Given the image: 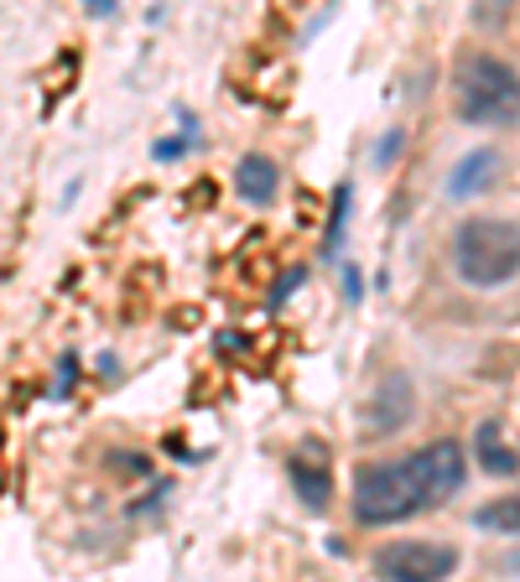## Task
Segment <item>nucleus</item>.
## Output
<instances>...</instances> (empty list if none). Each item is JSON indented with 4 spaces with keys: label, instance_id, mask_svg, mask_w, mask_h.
Returning <instances> with one entry per match:
<instances>
[{
    "label": "nucleus",
    "instance_id": "1",
    "mask_svg": "<svg viewBox=\"0 0 520 582\" xmlns=\"http://www.w3.org/2000/svg\"><path fill=\"white\" fill-rule=\"evenodd\" d=\"M468 483V453L453 437H438L391 463H370L354 473L349 510L360 525H400L411 515L442 510Z\"/></svg>",
    "mask_w": 520,
    "mask_h": 582
},
{
    "label": "nucleus",
    "instance_id": "2",
    "mask_svg": "<svg viewBox=\"0 0 520 582\" xmlns=\"http://www.w3.org/2000/svg\"><path fill=\"white\" fill-rule=\"evenodd\" d=\"M453 271L474 292H495L520 276V224L516 219H463L453 229Z\"/></svg>",
    "mask_w": 520,
    "mask_h": 582
},
{
    "label": "nucleus",
    "instance_id": "3",
    "mask_svg": "<svg viewBox=\"0 0 520 582\" xmlns=\"http://www.w3.org/2000/svg\"><path fill=\"white\" fill-rule=\"evenodd\" d=\"M453 104L468 125H520V73L495 53H468L453 68Z\"/></svg>",
    "mask_w": 520,
    "mask_h": 582
},
{
    "label": "nucleus",
    "instance_id": "4",
    "mask_svg": "<svg viewBox=\"0 0 520 582\" xmlns=\"http://www.w3.org/2000/svg\"><path fill=\"white\" fill-rule=\"evenodd\" d=\"M385 582H448L459 572V546L448 541H391L375 551Z\"/></svg>",
    "mask_w": 520,
    "mask_h": 582
},
{
    "label": "nucleus",
    "instance_id": "5",
    "mask_svg": "<svg viewBox=\"0 0 520 582\" xmlns=\"http://www.w3.org/2000/svg\"><path fill=\"white\" fill-rule=\"evenodd\" d=\"M411 416H417V385H411L406 369H391V375L375 385L370 406H364V432H370V437H396Z\"/></svg>",
    "mask_w": 520,
    "mask_h": 582
},
{
    "label": "nucleus",
    "instance_id": "6",
    "mask_svg": "<svg viewBox=\"0 0 520 582\" xmlns=\"http://www.w3.org/2000/svg\"><path fill=\"white\" fill-rule=\"evenodd\" d=\"M500 172H505L500 151H495V146H474V151L459 157V167H453V178H448V198H459V203L479 198V193H489V187L500 182Z\"/></svg>",
    "mask_w": 520,
    "mask_h": 582
},
{
    "label": "nucleus",
    "instance_id": "7",
    "mask_svg": "<svg viewBox=\"0 0 520 582\" xmlns=\"http://www.w3.org/2000/svg\"><path fill=\"white\" fill-rule=\"evenodd\" d=\"M235 193H240L245 203H256V208H271L281 193V167L271 157H260V151L240 157V167H235Z\"/></svg>",
    "mask_w": 520,
    "mask_h": 582
},
{
    "label": "nucleus",
    "instance_id": "8",
    "mask_svg": "<svg viewBox=\"0 0 520 582\" xmlns=\"http://www.w3.org/2000/svg\"><path fill=\"white\" fill-rule=\"evenodd\" d=\"M474 453H479V468L484 473H495V479H516L520 473V453L505 442L500 422H479V432H474Z\"/></svg>",
    "mask_w": 520,
    "mask_h": 582
},
{
    "label": "nucleus",
    "instance_id": "9",
    "mask_svg": "<svg viewBox=\"0 0 520 582\" xmlns=\"http://www.w3.org/2000/svg\"><path fill=\"white\" fill-rule=\"evenodd\" d=\"M286 473H292V489L302 494L307 510H328V500H334V473L328 468H318V463H307V458H292Z\"/></svg>",
    "mask_w": 520,
    "mask_h": 582
},
{
    "label": "nucleus",
    "instance_id": "10",
    "mask_svg": "<svg viewBox=\"0 0 520 582\" xmlns=\"http://www.w3.org/2000/svg\"><path fill=\"white\" fill-rule=\"evenodd\" d=\"M474 525H479V530H500V536H520V489L479 504V510H474Z\"/></svg>",
    "mask_w": 520,
    "mask_h": 582
},
{
    "label": "nucleus",
    "instance_id": "11",
    "mask_svg": "<svg viewBox=\"0 0 520 582\" xmlns=\"http://www.w3.org/2000/svg\"><path fill=\"white\" fill-rule=\"evenodd\" d=\"M349 203H354V187L339 182V193H334V219H328V235H323V255L334 261L343 250V224H349Z\"/></svg>",
    "mask_w": 520,
    "mask_h": 582
},
{
    "label": "nucleus",
    "instance_id": "12",
    "mask_svg": "<svg viewBox=\"0 0 520 582\" xmlns=\"http://www.w3.org/2000/svg\"><path fill=\"white\" fill-rule=\"evenodd\" d=\"M199 146V130H188V136H161V141H151V157L157 161H178V157H188Z\"/></svg>",
    "mask_w": 520,
    "mask_h": 582
},
{
    "label": "nucleus",
    "instance_id": "13",
    "mask_svg": "<svg viewBox=\"0 0 520 582\" xmlns=\"http://www.w3.org/2000/svg\"><path fill=\"white\" fill-rule=\"evenodd\" d=\"M400 146H406V130H385L381 146H375V167H391L400 157Z\"/></svg>",
    "mask_w": 520,
    "mask_h": 582
},
{
    "label": "nucleus",
    "instance_id": "14",
    "mask_svg": "<svg viewBox=\"0 0 520 582\" xmlns=\"http://www.w3.org/2000/svg\"><path fill=\"white\" fill-rule=\"evenodd\" d=\"M74 375H79V354H63V360H58V380H53V396H68V390H74Z\"/></svg>",
    "mask_w": 520,
    "mask_h": 582
},
{
    "label": "nucleus",
    "instance_id": "15",
    "mask_svg": "<svg viewBox=\"0 0 520 582\" xmlns=\"http://www.w3.org/2000/svg\"><path fill=\"white\" fill-rule=\"evenodd\" d=\"M339 276H343V301H360V297H364V276H360V265L343 261V265H339Z\"/></svg>",
    "mask_w": 520,
    "mask_h": 582
},
{
    "label": "nucleus",
    "instance_id": "16",
    "mask_svg": "<svg viewBox=\"0 0 520 582\" xmlns=\"http://www.w3.org/2000/svg\"><path fill=\"white\" fill-rule=\"evenodd\" d=\"M297 286H302V271H292V276H281V282L271 286V307H281V301L292 297V292H297Z\"/></svg>",
    "mask_w": 520,
    "mask_h": 582
}]
</instances>
